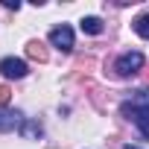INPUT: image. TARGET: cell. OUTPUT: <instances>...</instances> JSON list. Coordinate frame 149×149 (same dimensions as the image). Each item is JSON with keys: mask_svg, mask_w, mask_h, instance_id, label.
I'll return each instance as SVG.
<instances>
[{"mask_svg": "<svg viewBox=\"0 0 149 149\" xmlns=\"http://www.w3.org/2000/svg\"><path fill=\"white\" fill-rule=\"evenodd\" d=\"M140 70H143V56H140L137 50L123 53V56L114 61V73H117V76H123V79L134 76V73H140Z\"/></svg>", "mask_w": 149, "mask_h": 149, "instance_id": "obj_1", "label": "cell"}, {"mask_svg": "<svg viewBox=\"0 0 149 149\" xmlns=\"http://www.w3.org/2000/svg\"><path fill=\"white\" fill-rule=\"evenodd\" d=\"M120 114L126 117V120H132L137 129H140V134L149 140V108H137V105H132L129 100L120 105Z\"/></svg>", "mask_w": 149, "mask_h": 149, "instance_id": "obj_2", "label": "cell"}, {"mask_svg": "<svg viewBox=\"0 0 149 149\" xmlns=\"http://www.w3.org/2000/svg\"><path fill=\"white\" fill-rule=\"evenodd\" d=\"M0 73H3L6 79H24L26 73H29V67H26V61H24V58L9 56V58H3V61H0Z\"/></svg>", "mask_w": 149, "mask_h": 149, "instance_id": "obj_3", "label": "cell"}, {"mask_svg": "<svg viewBox=\"0 0 149 149\" xmlns=\"http://www.w3.org/2000/svg\"><path fill=\"white\" fill-rule=\"evenodd\" d=\"M50 44H53V47H58L61 53H70V50H73V29H70V26H64V24H61V26H56V29L50 32Z\"/></svg>", "mask_w": 149, "mask_h": 149, "instance_id": "obj_4", "label": "cell"}, {"mask_svg": "<svg viewBox=\"0 0 149 149\" xmlns=\"http://www.w3.org/2000/svg\"><path fill=\"white\" fill-rule=\"evenodd\" d=\"M24 126V114L12 108H0V132H15Z\"/></svg>", "mask_w": 149, "mask_h": 149, "instance_id": "obj_5", "label": "cell"}, {"mask_svg": "<svg viewBox=\"0 0 149 149\" xmlns=\"http://www.w3.org/2000/svg\"><path fill=\"white\" fill-rule=\"evenodd\" d=\"M79 26H82V32H88V35H100V32H102V21H100L97 15L82 18V21H79Z\"/></svg>", "mask_w": 149, "mask_h": 149, "instance_id": "obj_6", "label": "cell"}, {"mask_svg": "<svg viewBox=\"0 0 149 149\" xmlns=\"http://www.w3.org/2000/svg\"><path fill=\"white\" fill-rule=\"evenodd\" d=\"M21 134H24L26 140H38V137L44 134V129H41V123H35V120H24V126H21Z\"/></svg>", "mask_w": 149, "mask_h": 149, "instance_id": "obj_7", "label": "cell"}, {"mask_svg": "<svg viewBox=\"0 0 149 149\" xmlns=\"http://www.w3.org/2000/svg\"><path fill=\"white\" fill-rule=\"evenodd\" d=\"M26 56L35 58V61H47V47H44V41H29V44H26Z\"/></svg>", "mask_w": 149, "mask_h": 149, "instance_id": "obj_8", "label": "cell"}, {"mask_svg": "<svg viewBox=\"0 0 149 149\" xmlns=\"http://www.w3.org/2000/svg\"><path fill=\"white\" fill-rule=\"evenodd\" d=\"M129 102H132V105H137V108H149V88L134 91V94L129 97Z\"/></svg>", "mask_w": 149, "mask_h": 149, "instance_id": "obj_9", "label": "cell"}, {"mask_svg": "<svg viewBox=\"0 0 149 149\" xmlns=\"http://www.w3.org/2000/svg\"><path fill=\"white\" fill-rule=\"evenodd\" d=\"M134 32H137L140 38H149V15H140V18L134 21Z\"/></svg>", "mask_w": 149, "mask_h": 149, "instance_id": "obj_10", "label": "cell"}, {"mask_svg": "<svg viewBox=\"0 0 149 149\" xmlns=\"http://www.w3.org/2000/svg\"><path fill=\"white\" fill-rule=\"evenodd\" d=\"M9 97H12V91H9V85H0V108H3V105L9 102Z\"/></svg>", "mask_w": 149, "mask_h": 149, "instance_id": "obj_11", "label": "cell"}, {"mask_svg": "<svg viewBox=\"0 0 149 149\" xmlns=\"http://www.w3.org/2000/svg\"><path fill=\"white\" fill-rule=\"evenodd\" d=\"M3 6H6V9H15V12L21 9V3H18V0H15V3H12V0H3Z\"/></svg>", "mask_w": 149, "mask_h": 149, "instance_id": "obj_12", "label": "cell"}, {"mask_svg": "<svg viewBox=\"0 0 149 149\" xmlns=\"http://www.w3.org/2000/svg\"><path fill=\"white\" fill-rule=\"evenodd\" d=\"M123 149H137V146H132V143H129V146H123Z\"/></svg>", "mask_w": 149, "mask_h": 149, "instance_id": "obj_13", "label": "cell"}]
</instances>
